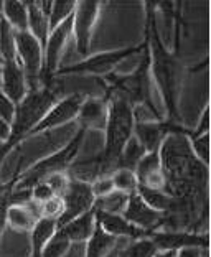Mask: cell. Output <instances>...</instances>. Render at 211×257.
Segmentation results:
<instances>
[{"mask_svg": "<svg viewBox=\"0 0 211 257\" xmlns=\"http://www.w3.org/2000/svg\"><path fill=\"white\" fill-rule=\"evenodd\" d=\"M168 134H183V136H190L186 128H181L175 125L173 122H136L134 125L132 136L137 139V142L145 149V152H157L160 150L163 140L167 139Z\"/></svg>", "mask_w": 211, "mask_h": 257, "instance_id": "10", "label": "cell"}, {"mask_svg": "<svg viewBox=\"0 0 211 257\" xmlns=\"http://www.w3.org/2000/svg\"><path fill=\"white\" fill-rule=\"evenodd\" d=\"M157 250H173L178 252L181 249H208L209 239L208 232L185 231V229H157L147 236Z\"/></svg>", "mask_w": 211, "mask_h": 257, "instance_id": "7", "label": "cell"}, {"mask_svg": "<svg viewBox=\"0 0 211 257\" xmlns=\"http://www.w3.org/2000/svg\"><path fill=\"white\" fill-rule=\"evenodd\" d=\"M108 122L104 127L106 144L101 152L102 159V173L111 175L117 168V160L122 149L131 140L134 134V112L132 106L126 99L119 96L108 94Z\"/></svg>", "mask_w": 211, "mask_h": 257, "instance_id": "2", "label": "cell"}, {"mask_svg": "<svg viewBox=\"0 0 211 257\" xmlns=\"http://www.w3.org/2000/svg\"><path fill=\"white\" fill-rule=\"evenodd\" d=\"M145 155V149L137 142L136 137H131V140L126 144V147L122 149L119 160H117V168H127V170H136L139 160ZM116 168V170H117Z\"/></svg>", "mask_w": 211, "mask_h": 257, "instance_id": "22", "label": "cell"}, {"mask_svg": "<svg viewBox=\"0 0 211 257\" xmlns=\"http://www.w3.org/2000/svg\"><path fill=\"white\" fill-rule=\"evenodd\" d=\"M12 134V124H9L7 120L0 117V144L7 142Z\"/></svg>", "mask_w": 211, "mask_h": 257, "instance_id": "36", "label": "cell"}, {"mask_svg": "<svg viewBox=\"0 0 211 257\" xmlns=\"http://www.w3.org/2000/svg\"><path fill=\"white\" fill-rule=\"evenodd\" d=\"M96 223L99 227L106 232V234L113 236L116 239H131V241H137V239L147 237L149 232L139 229L134 224H131L122 214H111V213H102L96 211Z\"/></svg>", "mask_w": 211, "mask_h": 257, "instance_id": "13", "label": "cell"}, {"mask_svg": "<svg viewBox=\"0 0 211 257\" xmlns=\"http://www.w3.org/2000/svg\"><path fill=\"white\" fill-rule=\"evenodd\" d=\"M0 15L15 32L28 30V10L25 2H20V0H4L2 14Z\"/></svg>", "mask_w": 211, "mask_h": 257, "instance_id": "18", "label": "cell"}, {"mask_svg": "<svg viewBox=\"0 0 211 257\" xmlns=\"http://www.w3.org/2000/svg\"><path fill=\"white\" fill-rule=\"evenodd\" d=\"M14 115H15L14 102H12L10 99L2 92V89H0V117L7 120L9 124H12V120H14Z\"/></svg>", "mask_w": 211, "mask_h": 257, "instance_id": "33", "label": "cell"}, {"mask_svg": "<svg viewBox=\"0 0 211 257\" xmlns=\"http://www.w3.org/2000/svg\"><path fill=\"white\" fill-rule=\"evenodd\" d=\"M137 193L150 208L155 209V211H160L163 214H170L175 209L173 198L170 196L167 191L150 190V188H145V186H142V185H139Z\"/></svg>", "mask_w": 211, "mask_h": 257, "instance_id": "19", "label": "cell"}, {"mask_svg": "<svg viewBox=\"0 0 211 257\" xmlns=\"http://www.w3.org/2000/svg\"><path fill=\"white\" fill-rule=\"evenodd\" d=\"M145 35L149 40V58H150V76L160 87L163 104L170 117L178 120V92H180V76L181 66L177 56L172 55L163 45L158 35L155 7L154 4H147V23H145Z\"/></svg>", "mask_w": 211, "mask_h": 257, "instance_id": "1", "label": "cell"}, {"mask_svg": "<svg viewBox=\"0 0 211 257\" xmlns=\"http://www.w3.org/2000/svg\"><path fill=\"white\" fill-rule=\"evenodd\" d=\"M30 191H32V200L37 201V203H43L46 200H50V198L56 196L55 191H53V188L48 185V182H38V183H35L32 188H30Z\"/></svg>", "mask_w": 211, "mask_h": 257, "instance_id": "31", "label": "cell"}, {"mask_svg": "<svg viewBox=\"0 0 211 257\" xmlns=\"http://www.w3.org/2000/svg\"><path fill=\"white\" fill-rule=\"evenodd\" d=\"M91 190H92V195L94 198H101L109 195L111 191H114V183H113V178L111 175H102V177L96 178L94 182L91 183Z\"/></svg>", "mask_w": 211, "mask_h": 257, "instance_id": "30", "label": "cell"}, {"mask_svg": "<svg viewBox=\"0 0 211 257\" xmlns=\"http://www.w3.org/2000/svg\"><path fill=\"white\" fill-rule=\"evenodd\" d=\"M83 101H84V96L79 94V92H74V94L58 99V101L48 109V112L43 115V119L33 127L30 136H37V134H43L46 131H53V128L66 125L69 122L76 120Z\"/></svg>", "mask_w": 211, "mask_h": 257, "instance_id": "8", "label": "cell"}, {"mask_svg": "<svg viewBox=\"0 0 211 257\" xmlns=\"http://www.w3.org/2000/svg\"><path fill=\"white\" fill-rule=\"evenodd\" d=\"M0 58L17 61V32L4 19H0Z\"/></svg>", "mask_w": 211, "mask_h": 257, "instance_id": "21", "label": "cell"}, {"mask_svg": "<svg viewBox=\"0 0 211 257\" xmlns=\"http://www.w3.org/2000/svg\"><path fill=\"white\" fill-rule=\"evenodd\" d=\"M0 19H2V15H0Z\"/></svg>", "mask_w": 211, "mask_h": 257, "instance_id": "39", "label": "cell"}, {"mask_svg": "<svg viewBox=\"0 0 211 257\" xmlns=\"http://www.w3.org/2000/svg\"><path fill=\"white\" fill-rule=\"evenodd\" d=\"M101 4L96 0H81L76 2L73 14V38L76 43V53L81 58H87L91 51L92 32L99 17Z\"/></svg>", "mask_w": 211, "mask_h": 257, "instance_id": "6", "label": "cell"}, {"mask_svg": "<svg viewBox=\"0 0 211 257\" xmlns=\"http://www.w3.org/2000/svg\"><path fill=\"white\" fill-rule=\"evenodd\" d=\"M158 170H162L160 150H157V152H145V155L139 160L134 173H136V177H137V182L140 183L145 177H149L150 173L158 172Z\"/></svg>", "mask_w": 211, "mask_h": 257, "instance_id": "23", "label": "cell"}, {"mask_svg": "<svg viewBox=\"0 0 211 257\" xmlns=\"http://www.w3.org/2000/svg\"><path fill=\"white\" fill-rule=\"evenodd\" d=\"M37 221L38 219L27 208V204H10L7 209L5 223L12 231L19 232V234H30Z\"/></svg>", "mask_w": 211, "mask_h": 257, "instance_id": "17", "label": "cell"}, {"mask_svg": "<svg viewBox=\"0 0 211 257\" xmlns=\"http://www.w3.org/2000/svg\"><path fill=\"white\" fill-rule=\"evenodd\" d=\"M2 66H4V61H2V58H0V79H2Z\"/></svg>", "mask_w": 211, "mask_h": 257, "instance_id": "38", "label": "cell"}, {"mask_svg": "<svg viewBox=\"0 0 211 257\" xmlns=\"http://www.w3.org/2000/svg\"><path fill=\"white\" fill-rule=\"evenodd\" d=\"M76 120L86 132L89 128L91 131H104L106 122H108V99L84 97Z\"/></svg>", "mask_w": 211, "mask_h": 257, "instance_id": "14", "label": "cell"}, {"mask_svg": "<svg viewBox=\"0 0 211 257\" xmlns=\"http://www.w3.org/2000/svg\"><path fill=\"white\" fill-rule=\"evenodd\" d=\"M129 201V195L122 191H111L109 195L96 198L94 200V208L96 211H102V213H111V214H122L127 206Z\"/></svg>", "mask_w": 211, "mask_h": 257, "instance_id": "20", "label": "cell"}, {"mask_svg": "<svg viewBox=\"0 0 211 257\" xmlns=\"http://www.w3.org/2000/svg\"><path fill=\"white\" fill-rule=\"evenodd\" d=\"M208 249H195V247H188V249H181L178 250L175 257H206L204 252H206Z\"/></svg>", "mask_w": 211, "mask_h": 257, "instance_id": "35", "label": "cell"}, {"mask_svg": "<svg viewBox=\"0 0 211 257\" xmlns=\"http://www.w3.org/2000/svg\"><path fill=\"white\" fill-rule=\"evenodd\" d=\"M40 211H42V218L46 219H55L58 223V219L63 216L64 211V203L61 196H53L50 200H46L43 203H40Z\"/></svg>", "mask_w": 211, "mask_h": 257, "instance_id": "28", "label": "cell"}, {"mask_svg": "<svg viewBox=\"0 0 211 257\" xmlns=\"http://www.w3.org/2000/svg\"><path fill=\"white\" fill-rule=\"evenodd\" d=\"M0 89L7 96L14 106L22 102V99L28 92L27 76L17 61H4L2 66V79H0Z\"/></svg>", "mask_w": 211, "mask_h": 257, "instance_id": "12", "label": "cell"}, {"mask_svg": "<svg viewBox=\"0 0 211 257\" xmlns=\"http://www.w3.org/2000/svg\"><path fill=\"white\" fill-rule=\"evenodd\" d=\"M56 101L58 96L53 91V87L42 86L28 91L22 102L15 106V115L12 120V134L9 140H12L15 145H20L27 137H30L33 127L43 119V115Z\"/></svg>", "mask_w": 211, "mask_h": 257, "instance_id": "4", "label": "cell"}, {"mask_svg": "<svg viewBox=\"0 0 211 257\" xmlns=\"http://www.w3.org/2000/svg\"><path fill=\"white\" fill-rule=\"evenodd\" d=\"M12 204V182L0 185V237L5 229V218H7V209Z\"/></svg>", "mask_w": 211, "mask_h": 257, "instance_id": "29", "label": "cell"}, {"mask_svg": "<svg viewBox=\"0 0 211 257\" xmlns=\"http://www.w3.org/2000/svg\"><path fill=\"white\" fill-rule=\"evenodd\" d=\"M208 117H209V109L208 106L204 107L203 114H201V120H200V125H198L195 131H193L190 136L191 137H198V136H203V134H209V125H208Z\"/></svg>", "mask_w": 211, "mask_h": 257, "instance_id": "34", "label": "cell"}, {"mask_svg": "<svg viewBox=\"0 0 211 257\" xmlns=\"http://www.w3.org/2000/svg\"><path fill=\"white\" fill-rule=\"evenodd\" d=\"M86 131L79 127L78 134L71 139V142L66 144L61 150L55 152L53 155H48L46 159L37 162L28 170H25L19 177L12 180V188L14 190H30L35 183L45 182L53 173L68 172L69 165L79 157L81 147H83Z\"/></svg>", "mask_w": 211, "mask_h": 257, "instance_id": "3", "label": "cell"}, {"mask_svg": "<svg viewBox=\"0 0 211 257\" xmlns=\"http://www.w3.org/2000/svg\"><path fill=\"white\" fill-rule=\"evenodd\" d=\"M69 180L71 178H69V175L66 172H58V173H53L51 177L45 180V182H48V185L53 188V191H55V195L61 196L63 191L66 190Z\"/></svg>", "mask_w": 211, "mask_h": 257, "instance_id": "32", "label": "cell"}, {"mask_svg": "<svg viewBox=\"0 0 211 257\" xmlns=\"http://www.w3.org/2000/svg\"><path fill=\"white\" fill-rule=\"evenodd\" d=\"M122 216L129 221L131 224H134L139 229H142L145 232L157 231L160 229L165 223V214L160 211H155L154 208H150L142 198L139 196V193H131L129 195L127 206L124 209Z\"/></svg>", "mask_w": 211, "mask_h": 257, "instance_id": "11", "label": "cell"}, {"mask_svg": "<svg viewBox=\"0 0 211 257\" xmlns=\"http://www.w3.org/2000/svg\"><path fill=\"white\" fill-rule=\"evenodd\" d=\"M63 203H64V211L63 216L58 219V227L66 224L68 221L78 218L83 213L89 211L94 206V195H92L91 183L79 182V180H69L66 190L63 191Z\"/></svg>", "mask_w": 211, "mask_h": 257, "instance_id": "9", "label": "cell"}, {"mask_svg": "<svg viewBox=\"0 0 211 257\" xmlns=\"http://www.w3.org/2000/svg\"><path fill=\"white\" fill-rule=\"evenodd\" d=\"M145 43L137 46H127L122 50H113V51H104V53H97L92 56L83 58L81 61L69 64V66H61L56 71V76H68V74H92V76H108L114 71L116 66H119V63L127 60L129 56L140 53L145 48Z\"/></svg>", "mask_w": 211, "mask_h": 257, "instance_id": "5", "label": "cell"}, {"mask_svg": "<svg viewBox=\"0 0 211 257\" xmlns=\"http://www.w3.org/2000/svg\"><path fill=\"white\" fill-rule=\"evenodd\" d=\"M64 236L69 239L71 244H86L91 239L92 232L96 229V214L94 208L83 213L78 218L68 221L66 224L58 227Z\"/></svg>", "mask_w": 211, "mask_h": 257, "instance_id": "15", "label": "cell"}, {"mask_svg": "<svg viewBox=\"0 0 211 257\" xmlns=\"http://www.w3.org/2000/svg\"><path fill=\"white\" fill-rule=\"evenodd\" d=\"M111 178H113V183H114V188L117 191H122L126 195H131V193H136L137 191V177L136 173L132 170H127V168H117L113 173H111Z\"/></svg>", "mask_w": 211, "mask_h": 257, "instance_id": "25", "label": "cell"}, {"mask_svg": "<svg viewBox=\"0 0 211 257\" xmlns=\"http://www.w3.org/2000/svg\"><path fill=\"white\" fill-rule=\"evenodd\" d=\"M71 247L69 239L63 234L60 229L53 234L42 249V257H63Z\"/></svg>", "mask_w": 211, "mask_h": 257, "instance_id": "26", "label": "cell"}, {"mask_svg": "<svg viewBox=\"0 0 211 257\" xmlns=\"http://www.w3.org/2000/svg\"><path fill=\"white\" fill-rule=\"evenodd\" d=\"M25 5L28 10V30L27 32L42 45V48L45 51L46 40H48V35H50L48 17L38 9V5L35 0H28V2H25Z\"/></svg>", "mask_w": 211, "mask_h": 257, "instance_id": "16", "label": "cell"}, {"mask_svg": "<svg viewBox=\"0 0 211 257\" xmlns=\"http://www.w3.org/2000/svg\"><path fill=\"white\" fill-rule=\"evenodd\" d=\"M76 9V2L73 0H68V2H60V0H55L51 2V12L48 17V23H50V32L53 28H56L58 25H61L63 22H66L68 19H71Z\"/></svg>", "mask_w": 211, "mask_h": 257, "instance_id": "24", "label": "cell"}, {"mask_svg": "<svg viewBox=\"0 0 211 257\" xmlns=\"http://www.w3.org/2000/svg\"><path fill=\"white\" fill-rule=\"evenodd\" d=\"M190 139V149L193 152V155L200 160L203 165L208 167V159H209V134H203V136H198V137H191Z\"/></svg>", "mask_w": 211, "mask_h": 257, "instance_id": "27", "label": "cell"}, {"mask_svg": "<svg viewBox=\"0 0 211 257\" xmlns=\"http://www.w3.org/2000/svg\"><path fill=\"white\" fill-rule=\"evenodd\" d=\"M14 149H17V145L12 142V140H7V142L0 144V167H2V163L5 162V159H7L9 154Z\"/></svg>", "mask_w": 211, "mask_h": 257, "instance_id": "37", "label": "cell"}]
</instances>
